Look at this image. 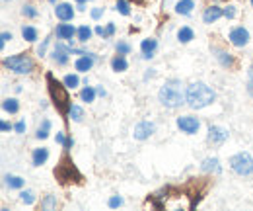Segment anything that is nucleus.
Returning a JSON list of instances; mask_svg holds the SVG:
<instances>
[{
  "instance_id": "473e14b6",
  "label": "nucleus",
  "mask_w": 253,
  "mask_h": 211,
  "mask_svg": "<svg viewBox=\"0 0 253 211\" xmlns=\"http://www.w3.org/2000/svg\"><path fill=\"white\" fill-rule=\"evenodd\" d=\"M115 49H117V55H128L130 53V45L126 41H117Z\"/></svg>"
},
{
  "instance_id": "a19ab883",
  "label": "nucleus",
  "mask_w": 253,
  "mask_h": 211,
  "mask_svg": "<svg viewBox=\"0 0 253 211\" xmlns=\"http://www.w3.org/2000/svg\"><path fill=\"white\" fill-rule=\"evenodd\" d=\"M57 143H59V145H63V147L66 145V137H64V133H57Z\"/></svg>"
},
{
  "instance_id": "c9c22d12",
  "label": "nucleus",
  "mask_w": 253,
  "mask_h": 211,
  "mask_svg": "<svg viewBox=\"0 0 253 211\" xmlns=\"http://www.w3.org/2000/svg\"><path fill=\"white\" fill-rule=\"evenodd\" d=\"M47 47H49V39H43V43L37 47V55H39V57H43V55L47 53Z\"/></svg>"
},
{
  "instance_id": "5701e85b",
  "label": "nucleus",
  "mask_w": 253,
  "mask_h": 211,
  "mask_svg": "<svg viewBox=\"0 0 253 211\" xmlns=\"http://www.w3.org/2000/svg\"><path fill=\"white\" fill-rule=\"evenodd\" d=\"M2 108H4L6 114H18L20 112V102L16 98H6L2 102Z\"/></svg>"
},
{
  "instance_id": "bb28decb",
  "label": "nucleus",
  "mask_w": 253,
  "mask_h": 211,
  "mask_svg": "<svg viewBox=\"0 0 253 211\" xmlns=\"http://www.w3.org/2000/svg\"><path fill=\"white\" fill-rule=\"evenodd\" d=\"M68 116H70V119H74V121H82L84 110H82L80 106H76V104H68Z\"/></svg>"
},
{
  "instance_id": "7c9ffc66",
  "label": "nucleus",
  "mask_w": 253,
  "mask_h": 211,
  "mask_svg": "<svg viewBox=\"0 0 253 211\" xmlns=\"http://www.w3.org/2000/svg\"><path fill=\"white\" fill-rule=\"evenodd\" d=\"M21 14H23L25 18H37L39 12H37V8H35L33 4H25V6L21 8Z\"/></svg>"
},
{
  "instance_id": "4468645a",
  "label": "nucleus",
  "mask_w": 253,
  "mask_h": 211,
  "mask_svg": "<svg viewBox=\"0 0 253 211\" xmlns=\"http://www.w3.org/2000/svg\"><path fill=\"white\" fill-rule=\"evenodd\" d=\"M220 16H224V10H222L220 6H216V4H212V6H209V8L203 12V22H205V23H214Z\"/></svg>"
},
{
  "instance_id": "ea45409f",
  "label": "nucleus",
  "mask_w": 253,
  "mask_h": 211,
  "mask_svg": "<svg viewBox=\"0 0 253 211\" xmlns=\"http://www.w3.org/2000/svg\"><path fill=\"white\" fill-rule=\"evenodd\" d=\"M104 16V8H94L92 10V20H100Z\"/></svg>"
},
{
  "instance_id": "49530a36",
  "label": "nucleus",
  "mask_w": 253,
  "mask_h": 211,
  "mask_svg": "<svg viewBox=\"0 0 253 211\" xmlns=\"http://www.w3.org/2000/svg\"><path fill=\"white\" fill-rule=\"evenodd\" d=\"M248 80H253V65L250 67V70H248Z\"/></svg>"
},
{
  "instance_id": "ddd939ff",
  "label": "nucleus",
  "mask_w": 253,
  "mask_h": 211,
  "mask_svg": "<svg viewBox=\"0 0 253 211\" xmlns=\"http://www.w3.org/2000/svg\"><path fill=\"white\" fill-rule=\"evenodd\" d=\"M68 55H70V47H64L63 43H57L55 45V51H53V61L57 65H66L68 63Z\"/></svg>"
},
{
  "instance_id": "cd10ccee",
  "label": "nucleus",
  "mask_w": 253,
  "mask_h": 211,
  "mask_svg": "<svg viewBox=\"0 0 253 211\" xmlns=\"http://www.w3.org/2000/svg\"><path fill=\"white\" fill-rule=\"evenodd\" d=\"M49 133H51V121L49 119H43L41 125H39V129H37V133H35V137L37 139H47Z\"/></svg>"
},
{
  "instance_id": "e433bc0d",
  "label": "nucleus",
  "mask_w": 253,
  "mask_h": 211,
  "mask_svg": "<svg viewBox=\"0 0 253 211\" xmlns=\"http://www.w3.org/2000/svg\"><path fill=\"white\" fill-rule=\"evenodd\" d=\"M8 39H12V33H8V31H2V35H0V47L4 49L6 47V41Z\"/></svg>"
},
{
  "instance_id": "8fccbe9b",
  "label": "nucleus",
  "mask_w": 253,
  "mask_h": 211,
  "mask_svg": "<svg viewBox=\"0 0 253 211\" xmlns=\"http://www.w3.org/2000/svg\"><path fill=\"white\" fill-rule=\"evenodd\" d=\"M76 2H78V4H84V2H86V0H76Z\"/></svg>"
},
{
  "instance_id": "58836bf2",
  "label": "nucleus",
  "mask_w": 253,
  "mask_h": 211,
  "mask_svg": "<svg viewBox=\"0 0 253 211\" xmlns=\"http://www.w3.org/2000/svg\"><path fill=\"white\" fill-rule=\"evenodd\" d=\"M94 31H96V33H98L100 37H104V39H107V29H105L104 25H96V29H94Z\"/></svg>"
},
{
  "instance_id": "f8f14e48",
  "label": "nucleus",
  "mask_w": 253,
  "mask_h": 211,
  "mask_svg": "<svg viewBox=\"0 0 253 211\" xmlns=\"http://www.w3.org/2000/svg\"><path fill=\"white\" fill-rule=\"evenodd\" d=\"M156 49H158V39L146 37V39L140 41V53H142L144 59H152L154 53H156Z\"/></svg>"
},
{
  "instance_id": "39448f33",
  "label": "nucleus",
  "mask_w": 253,
  "mask_h": 211,
  "mask_svg": "<svg viewBox=\"0 0 253 211\" xmlns=\"http://www.w3.org/2000/svg\"><path fill=\"white\" fill-rule=\"evenodd\" d=\"M177 127L187 135H195L201 129V121L197 117H193V116H179L177 117Z\"/></svg>"
},
{
  "instance_id": "f03ea898",
  "label": "nucleus",
  "mask_w": 253,
  "mask_h": 211,
  "mask_svg": "<svg viewBox=\"0 0 253 211\" xmlns=\"http://www.w3.org/2000/svg\"><path fill=\"white\" fill-rule=\"evenodd\" d=\"M185 98H187V104L189 108L193 110H203L207 106H211L214 100H216V94L214 90L205 84V82H191L185 90Z\"/></svg>"
},
{
  "instance_id": "9b49d317",
  "label": "nucleus",
  "mask_w": 253,
  "mask_h": 211,
  "mask_svg": "<svg viewBox=\"0 0 253 211\" xmlns=\"http://www.w3.org/2000/svg\"><path fill=\"white\" fill-rule=\"evenodd\" d=\"M55 16H57L61 22H70V20L74 18V8H72V4H68V2H59V4H55Z\"/></svg>"
},
{
  "instance_id": "4be33fe9",
  "label": "nucleus",
  "mask_w": 253,
  "mask_h": 211,
  "mask_svg": "<svg viewBox=\"0 0 253 211\" xmlns=\"http://www.w3.org/2000/svg\"><path fill=\"white\" fill-rule=\"evenodd\" d=\"M92 35H94V29H92L90 25H80V27H78L76 37H78L80 43H88V41L92 39Z\"/></svg>"
},
{
  "instance_id": "b1692460",
  "label": "nucleus",
  "mask_w": 253,
  "mask_h": 211,
  "mask_svg": "<svg viewBox=\"0 0 253 211\" xmlns=\"http://www.w3.org/2000/svg\"><path fill=\"white\" fill-rule=\"evenodd\" d=\"M96 96H98V92H96L94 86H86V88H82V92H80V98H82V102H86V104H92V102L96 100Z\"/></svg>"
},
{
  "instance_id": "a878e982",
  "label": "nucleus",
  "mask_w": 253,
  "mask_h": 211,
  "mask_svg": "<svg viewBox=\"0 0 253 211\" xmlns=\"http://www.w3.org/2000/svg\"><path fill=\"white\" fill-rule=\"evenodd\" d=\"M63 84L66 86V90H74L80 86V78H78V74H66L63 78Z\"/></svg>"
},
{
  "instance_id": "09e8293b",
  "label": "nucleus",
  "mask_w": 253,
  "mask_h": 211,
  "mask_svg": "<svg viewBox=\"0 0 253 211\" xmlns=\"http://www.w3.org/2000/svg\"><path fill=\"white\" fill-rule=\"evenodd\" d=\"M49 2H51V4H59V0H49Z\"/></svg>"
},
{
  "instance_id": "72a5a7b5",
  "label": "nucleus",
  "mask_w": 253,
  "mask_h": 211,
  "mask_svg": "<svg viewBox=\"0 0 253 211\" xmlns=\"http://www.w3.org/2000/svg\"><path fill=\"white\" fill-rule=\"evenodd\" d=\"M107 206H109L111 210H117V208H121V206H123V198H121V196H113V198H109Z\"/></svg>"
},
{
  "instance_id": "20e7f679",
  "label": "nucleus",
  "mask_w": 253,
  "mask_h": 211,
  "mask_svg": "<svg viewBox=\"0 0 253 211\" xmlns=\"http://www.w3.org/2000/svg\"><path fill=\"white\" fill-rule=\"evenodd\" d=\"M230 168L238 176H250L253 174V157L250 153H238L230 159Z\"/></svg>"
},
{
  "instance_id": "603ef678",
  "label": "nucleus",
  "mask_w": 253,
  "mask_h": 211,
  "mask_svg": "<svg viewBox=\"0 0 253 211\" xmlns=\"http://www.w3.org/2000/svg\"><path fill=\"white\" fill-rule=\"evenodd\" d=\"M250 2H252V6H253V0H250Z\"/></svg>"
},
{
  "instance_id": "0eeeda50",
  "label": "nucleus",
  "mask_w": 253,
  "mask_h": 211,
  "mask_svg": "<svg viewBox=\"0 0 253 211\" xmlns=\"http://www.w3.org/2000/svg\"><path fill=\"white\" fill-rule=\"evenodd\" d=\"M154 131H156V125H154L152 121H138V123L134 125L132 137H134L136 141H144V139H148Z\"/></svg>"
},
{
  "instance_id": "f3484780",
  "label": "nucleus",
  "mask_w": 253,
  "mask_h": 211,
  "mask_svg": "<svg viewBox=\"0 0 253 211\" xmlns=\"http://www.w3.org/2000/svg\"><path fill=\"white\" fill-rule=\"evenodd\" d=\"M212 53H214V57L218 59V63H220L222 67H226V69L234 67V57H232L228 51H224V49H212Z\"/></svg>"
},
{
  "instance_id": "a18cd8bd",
  "label": "nucleus",
  "mask_w": 253,
  "mask_h": 211,
  "mask_svg": "<svg viewBox=\"0 0 253 211\" xmlns=\"http://www.w3.org/2000/svg\"><path fill=\"white\" fill-rule=\"evenodd\" d=\"M248 94L253 98V80H248Z\"/></svg>"
},
{
  "instance_id": "4c0bfd02",
  "label": "nucleus",
  "mask_w": 253,
  "mask_h": 211,
  "mask_svg": "<svg viewBox=\"0 0 253 211\" xmlns=\"http://www.w3.org/2000/svg\"><path fill=\"white\" fill-rule=\"evenodd\" d=\"M25 127H27V125H25V121H23V119H20V121L14 125V131H16V133H23V131H25Z\"/></svg>"
},
{
  "instance_id": "6ab92c4d",
  "label": "nucleus",
  "mask_w": 253,
  "mask_h": 211,
  "mask_svg": "<svg viewBox=\"0 0 253 211\" xmlns=\"http://www.w3.org/2000/svg\"><path fill=\"white\" fill-rule=\"evenodd\" d=\"M193 39H195V31H193L189 25H183V27L177 29V41H179V43H189V41H193Z\"/></svg>"
},
{
  "instance_id": "c85d7f7f",
  "label": "nucleus",
  "mask_w": 253,
  "mask_h": 211,
  "mask_svg": "<svg viewBox=\"0 0 253 211\" xmlns=\"http://www.w3.org/2000/svg\"><path fill=\"white\" fill-rule=\"evenodd\" d=\"M20 200L25 204V206H33L35 204V194L31 190H21L20 192Z\"/></svg>"
},
{
  "instance_id": "37998d69",
  "label": "nucleus",
  "mask_w": 253,
  "mask_h": 211,
  "mask_svg": "<svg viewBox=\"0 0 253 211\" xmlns=\"http://www.w3.org/2000/svg\"><path fill=\"white\" fill-rule=\"evenodd\" d=\"M96 92H98V96H102V98H104V96H107V92H105V88H104V86H96Z\"/></svg>"
},
{
  "instance_id": "9d476101",
  "label": "nucleus",
  "mask_w": 253,
  "mask_h": 211,
  "mask_svg": "<svg viewBox=\"0 0 253 211\" xmlns=\"http://www.w3.org/2000/svg\"><path fill=\"white\" fill-rule=\"evenodd\" d=\"M96 59H98V55H94V53L80 55V59H76V63H74V69H76L78 72H88V70H92V69H94Z\"/></svg>"
},
{
  "instance_id": "f257e3e1",
  "label": "nucleus",
  "mask_w": 253,
  "mask_h": 211,
  "mask_svg": "<svg viewBox=\"0 0 253 211\" xmlns=\"http://www.w3.org/2000/svg\"><path fill=\"white\" fill-rule=\"evenodd\" d=\"M158 100H160V104H162L164 108H169V110H175V108H179L181 104H185L187 98H185L181 80H179V78H168V80L162 84L160 92H158Z\"/></svg>"
},
{
  "instance_id": "2f4dec72",
  "label": "nucleus",
  "mask_w": 253,
  "mask_h": 211,
  "mask_svg": "<svg viewBox=\"0 0 253 211\" xmlns=\"http://www.w3.org/2000/svg\"><path fill=\"white\" fill-rule=\"evenodd\" d=\"M55 208H57V198L55 196H47L41 202V210H55Z\"/></svg>"
},
{
  "instance_id": "7ed1b4c3",
  "label": "nucleus",
  "mask_w": 253,
  "mask_h": 211,
  "mask_svg": "<svg viewBox=\"0 0 253 211\" xmlns=\"http://www.w3.org/2000/svg\"><path fill=\"white\" fill-rule=\"evenodd\" d=\"M4 67L10 69V70L16 72V74H29V72L33 70L35 63H33V59L27 57V55H16V57L4 59Z\"/></svg>"
},
{
  "instance_id": "1a4fd4ad",
  "label": "nucleus",
  "mask_w": 253,
  "mask_h": 211,
  "mask_svg": "<svg viewBox=\"0 0 253 211\" xmlns=\"http://www.w3.org/2000/svg\"><path fill=\"white\" fill-rule=\"evenodd\" d=\"M78 33V29L72 25V23H59L57 27H55V35H57V39H64V41H68V43H72L74 39V35Z\"/></svg>"
},
{
  "instance_id": "de8ad7c7",
  "label": "nucleus",
  "mask_w": 253,
  "mask_h": 211,
  "mask_svg": "<svg viewBox=\"0 0 253 211\" xmlns=\"http://www.w3.org/2000/svg\"><path fill=\"white\" fill-rule=\"evenodd\" d=\"M72 145H74V141H72V139H66V145H64V147H66V149H70Z\"/></svg>"
},
{
  "instance_id": "dca6fc26",
  "label": "nucleus",
  "mask_w": 253,
  "mask_h": 211,
  "mask_svg": "<svg viewBox=\"0 0 253 211\" xmlns=\"http://www.w3.org/2000/svg\"><path fill=\"white\" fill-rule=\"evenodd\" d=\"M47 159H49V149L47 147H39L31 155V164L33 166H43L47 163Z\"/></svg>"
},
{
  "instance_id": "2eb2a0df",
  "label": "nucleus",
  "mask_w": 253,
  "mask_h": 211,
  "mask_svg": "<svg viewBox=\"0 0 253 211\" xmlns=\"http://www.w3.org/2000/svg\"><path fill=\"white\" fill-rule=\"evenodd\" d=\"M201 170L203 172H209V174H220V161L216 157H209L201 163Z\"/></svg>"
},
{
  "instance_id": "a211bd4d",
  "label": "nucleus",
  "mask_w": 253,
  "mask_h": 211,
  "mask_svg": "<svg viewBox=\"0 0 253 211\" xmlns=\"http://www.w3.org/2000/svg\"><path fill=\"white\" fill-rule=\"evenodd\" d=\"M4 182H6V186H8L10 190H21L23 184H25V180H23L21 176H14V174H6V176H4Z\"/></svg>"
},
{
  "instance_id": "393cba45",
  "label": "nucleus",
  "mask_w": 253,
  "mask_h": 211,
  "mask_svg": "<svg viewBox=\"0 0 253 211\" xmlns=\"http://www.w3.org/2000/svg\"><path fill=\"white\" fill-rule=\"evenodd\" d=\"M21 37H23L25 41L33 43V41H37V29H35L33 25H23V27H21Z\"/></svg>"
},
{
  "instance_id": "aec40b11",
  "label": "nucleus",
  "mask_w": 253,
  "mask_h": 211,
  "mask_svg": "<svg viewBox=\"0 0 253 211\" xmlns=\"http://www.w3.org/2000/svg\"><path fill=\"white\" fill-rule=\"evenodd\" d=\"M193 8H195V2L193 0H179L175 4V12L181 14V16H191Z\"/></svg>"
},
{
  "instance_id": "412c9836",
  "label": "nucleus",
  "mask_w": 253,
  "mask_h": 211,
  "mask_svg": "<svg viewBox=\"0 0 253 211\" xmlns=\"http://www.w3.org/2000/svg\"><path fill=\"white\" fill-rule=\"evenodd\" d=\"M111 69H113L115 72H125L126 69H128V63H126L125 55L113 57V59H111Z\"/></svg>"
},
{
  "instance_id": "c03bdc74",
  "label": "nucleus",
  "mask_w": 253,
  "mask_h": 211,
  "mask_svg": "<svg viewBox=\"0 0 253 211\" xmlns=\"http://www.w3.org/2000/svg\"><path fill=\"white\" fill-rule=\"evenodd\" d=\"M0 129L6 133V131H10V129H12V125H10L8 121H2V123H0Z\"/></svg>"
},
{
  "instance_id": "423d86ee",
  "label": "nucleus",
  "mask_w": 253,
  "mask_h": 211,
  "mask_svg": "<svg viewBox=\"0 0 253 211\" xmlns=\"http://www.w3.org/2000/svg\"><path fill=\"white\" fill-rule=\"evenodd\" d=\"M228 39H230V43L232 45H236V47H246L248 43H250V31L244 27V25H238V27H234V29H230V35H228Z\"/></svg>"
},
{
  "instance_id": "3c124183",
  "label": "nucleus",
  "mask_w": 253,
  "mask_h": 211,
  "mask_svg": "<svg viewBox=\"0 0 253 211\" xmlns=\"http://www.w3.org/2000/svg\"><path fill=\"white\" fill-rule=\"evenodd\" d=\"M4 2H12V0H4Z\"/></svg>"
},
{
  "instance_id": "79ce46f5",
  "label": "nucleus",
  "mask_w": 253,
  "mask_h": 211,
  "mask_svg": "<svg viewBox=\"0 0 253 211\" xmlns=\"http://www.w3.org/2000/svg\"><path fill=\"white\" fill-rule=\"evenodd\" d=\"M105 29H107V37H111V35L115 33V23H107V27H105Z\"/></svg>"
},
{
  "instance_id": "c756f323",
  "label": "nucleus",
  "mask_w": 253,
  "mask_h": 211,
  "mask_svg": "<svg viewBox=\"0 0 253 211\" xmlns=\"http://www.w3.org/2000/svg\"><path fill=\"white\" fill-rule=\"evenodd\" d=\"M115 8H117V12H119V14H123V16H130V4H128L126 0H117Z\"/></svg>"
},
{
  "instance_id": "6e6552de",
  "label": "nucleus",
  "mask_w": 253,
  "mask_h": 211,
  "mask_svg": "<svg viewBox=\"0 0 253 211\" xmlns=\"http://www.w3.org/2000/svg\"><path fill=\"white\" fill-rule=\"evenodd\" d=\"M228 129L220 127V125H211L209 127V143H212L214 147H220L226 139H228Z\"/></svg>"
},
{
  "instance_id": "f704fd0d",
  "label": "nucleus",
  "mask_w": 253,
  "mask_h": 211,
  "mask_svg": "<svg viewBox=\"0 0 253 211\" xmlns=\"http://www.w3.org/2000/svg\"><path fill=\"white\" fill-rule=\"evenodd\" d=\"M236 6H228V8H224V18H228V20H234L236 18Z\"/></svg>"
}]
</instances>
